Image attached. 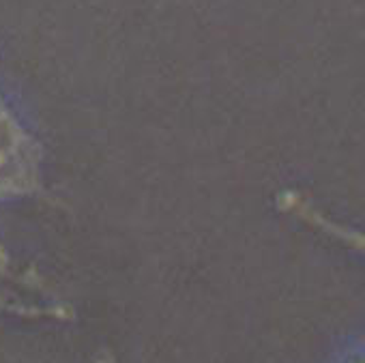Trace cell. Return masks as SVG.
<instances>
[{"mask_svg": "<svg viewBox=\"0 0 365 363\" xmlns=\"http://www.w3.org/2000/svg\"><path fill=\"white\" fill-rule=\"evenodd\" d=\"M33 148L16 116L0 99V198L31 185Z\"/></svg>", "mask_w": 365, "mask_h": 363, "instance_id": "6da1fadb", "label": "cell"}, {"mask_svg": "<svg viewBox=\"0 0 365 363\" xmlns=\"http://www.w3.org/2000/svg\"><path fill=\"white\" fill-rule=\"evenodd\" d=\"M290 205H292V211H294L297 215H301L303 220H309V222H312L314 226H318L320 230H327V232L333 235L335 239H339V241L348 243L350 247L359 250L361 254H365V232H359V230H354V228H348V226H341V224L329 220V218L322 215L318 209H314V207H309L307 203H303L301 196H292V198H290Z\"/></svg>", "mask_w": 365, "mask_h": 363, "instance_id": "7a4b0ae2", "label": "cell"}]
</instances>
